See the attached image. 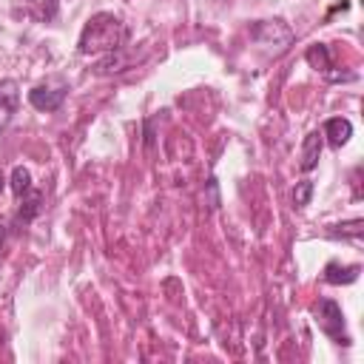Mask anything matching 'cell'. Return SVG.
<instances>
[{"label":"cell","instance_id":"obj_9","mask_svg":"<svg viewBox=\"0 0 364 364\" xmlns=\"http://www.w3.org/2000/svg\"><path fill=\"white\" fill-rule=\"evenodd\" d=\"M307 63L313 65V68H318V71H330V51H327V46L324 43H313L310 48H307Z\"/></svg>","mask_w":364,"mask_h":364},{"label":"cell","instance_id":"obj_3","mask_svg":"<svg viewBox=\"0 0 364 364\" xmlns=\"http://www.w3.org/2000/svg\"><path fill=\"white\" fill-rule=\"evenodd\" d=\"M65 100V88H46V85H37L28 91V102L37 108V111H57Z\"/></svg>","mask_w":364,"mask_h":364},{"label":"cell","instance_id":"obj_4","mask_svg":"<svg viewBox=\"0 0 364 364\" xmlns=\"http://www.w3.org/2000/svg\"><path fill=\"white\" fill-rule=\"evenodd\" d=\"M17 102H20V91L14 80H0V128H6L11 122V117L17 114Z\"/></svg>","mask_w":364,"mask_h":364},{"label":"cell","instance_id":"obj_10","mask_svg":"<svg viewBox=\"0 0 364 364\" xmlns=\"http://www.w3.org/2000/svg\"><path fill=\"white\" fill-rule=\"evenodd\" d=\"M28 188H31V173L23 165H17L11 171V191H14V196H23Z\"/></svg>","mask_w":364,"mask_h":364},{"label":"cell","instance_id":"obj_11","mask_svg":"<svg viewBox=\"0 0 364 364\" xmlns=\"http://www.w3.org/2000/svg\"><path fill=\"white\" fill-rule=\"evenodd\" d=\"M310 196H313V182H310V179H301V182L296 185V191H293V202H296V208L310 205Z\"/></svg>","mask_w":364,"mask_h":364},{"label":"cell","instance_id":"obj_13","mask_svg":"<svg viewBox=\"0 0 364 364\" xmlns=\"http://www.w3.org/2000/svg\"><path fill=\"white\" fill-rule=\"evenodd\" d=\"M3 233H6V230H3V222H0V245H3Z\"/></svg>","mask_w":364,"mask_h":364},{"label":"cell","instance_id":"obj_7","mask_svg":"<svg viewBox=\"0 0 364 364\" xmlns=\"http://www.w3.org/2000/svg\"><path fill=\"white\" fill-rule=\"evenodd\" d=\"M318 154H321V134L318 131H310L304 136V148H301V171H313L318 165Z\"/></svg>","mask_w":364,"mask_h":364},{"label":"cell","instance_id":"obj_1","mask_svg":"<svg viewBox=\"0 0 364 364\" xmlns=\"http://www.w3.org/2000/svg\"><path fill=\"white\" fill-rule=\"evenodd\" d=\"M122 20L108 14V11H100L94 14L85 26H82V34H80V51L82 54H102V51H117L119 43H122Z\"/></svg>","mask_w":364,"mask_h":364},{"label":"cell","instance_id":"obj_2","mask_svg":"<svg viewBox=\"0 0 364 364\" xmlns=\"http://www.w3.org/2000/svg\"><path fill=\"white\" fill-rule=\"evenodd\" d=\"M313 316H316V324H318L321 333H327L336 341H347V336H344V316H341V307L333 299H321L313 307Z\"/></svg>","mask_w":364,"mask_h":364},{"label":"cell","instance_id":"obj_12","mask_svg":"<svg viewBox=\"0 0 364 364\" xmlns=\"http://www.w3.org/2000/svg\"><path fill=\"white\" fill-rule=\"evenodd\" d=\"M6 188V176H3V168H0V191Z\"/></svg>","mask_w":364,"mask_h":364},{"label":"cell","instance_id":"obj_6","mask_svg":"<svg viewBox=\"0 0 364 364\" xmlns=\"http://www.w3.org/2000/svg\"><path fill=\"white\" fill-rule=\"evenodd\" d=\"M20 199V208H17V219L23 222V225H28L37 213H40V205H43V193L40 191H34V188H28L23 196H17Z\"/></svg>","mask_w":364,"mask_h":364},{"label":"cell","instance_id":"obj_8","mask_svg":"<svg viewBox=\"0 0 364 364\" xmlns=\"http://www.w3.org/2000/svg\"><path fill=\"white\" fill-rule=\"evenodd\" d=\"M324 279H327V282H333V284H350V282H355V279H358V264L341 267V264L330 262V264L324 267Z\"/></svg>","mask_w":364,"mask_h":364},{"label":"cell","instance_id":"obj_5","mask_svg":"<svg viewBox=\"0 0 364 364\" xmlns=\"http://www.w3.org/2000/svg\"><path fill=\"white\" fill-rule=\"evenodd\" d=\"M321 136H327L333 148H341V145L353 136V125H350V119H344V117H333V119L324 122V134H321Z\"/></svg>","mask_w":364,"mask_h":364}]
</instances>
